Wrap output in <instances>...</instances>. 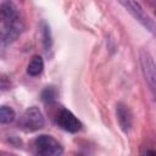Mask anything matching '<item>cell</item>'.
Returning <instances> with one entry per match:
<instances>
[{"instance_id":"277c9868","label":"cell","mask_w":156,"mask_h":156,"mask_svg":"<svg viewBox=\"0 0 156 156\" xmlns=\"http://www.w3.org/2000/svg\"><path fill=\"white\" fill-rule=\"evenodd\" d=\"M139 57H140L141 71L145 77V80H146L152 95L156 99V63H155L152 56L146 50H140Z\"/></svg>"},{"instance_id":"6da1fadb","label":"cell","mask_w":156,"mask_h":156,"mask_svg":"<svg viewBox=\"0 0 156 156\" xmlns=\"http://www.w3.org/2000/svg\"><path fill=\"white\" fill-rule=\"evenodd\" d=\"M34 149L41 156H58L63 152L61 144L51 135L41 134L34 139Z\"/></svg>"},{"instance_id":"8fae6325","label":"cell","mask_w":156,"mask_h":156,"mask_svg":"<svg viewBox=\"0 0 156 156\" xmlns=\"http://www.w3.org/2000/svg\"><path fill=\"white\" fill-rule=\"evenodd\" d=\"M41 35H43V44H44V49L48 51L51 48L52 40H51V32L49 26L46 24V22H41Z\"/></svg>"},{"instance_id":"3957f363","label":"cell","mask_w":156,"mask_h":156,"mask_svg":"<svg viewBox=\"0 0 156 156\" xmlns=\"http://www.w3.org/2000/svg\"><path fill=\"white\" fill-rule=\"evenodd\" d=\"M20 127L26 132H35L44 127L45 118L43 112L37 106L28 107L20 119Z\"/></svg>"},{"instance_id":"7c38bea8","label":"cell","mask_w":156,"mask_h":156,"mask_svg":"<svg viewBox=\"0 0 156 156\" xmlns=\"http://www.w3.org/2000/svg\"><path fill=\"white\" fill-rule=\"evenodd\" d=\"M56 98H57V90L54 87H46L41 91V100L46 104H50V102L55 101Z\"/></svg>"},{"instance_id":"8992f818","label":"cell","mask_w":156,"mask_h":156,"mask_svg":"<svg viewBox=\"0 0 156 156\" xmlns=\"http://www.w3.org/2000/svg\"><path fill=\"white\" fill-rule=\"evenodd\" d=\"M22 22L20 18L10 22V23H4L2 29H1V40L4 44H10L13 40L18 38V35L22 32Z\"/></svg>"},{"instance_id":"7a4b0ae2","label":"cell","mask_w":156,"mask_h":156,"mask_svg":"<svg viewBox=\"0 0 156 156\" xmlns=\"http://www.w3.org/2000/svg\"><path fill=\"white\" fill-rule=\"evenodd\" d=\"M143 27H145L149 32H151L152 34H156V26L152 22V20L145 13V11L143 10V7L139 5V2L136 0H117Z\"/></svg>"},{"instance_id":"5bb4252c","label":"cell","mask_w":156,"mask_h":156,"mask_svg":"<svg viewBox=\"0 0 156 156\" xmlns=\"http://www.w3.org/2000/svg\"><path fill=\"white\" fill-rule=\"evenodd\" d=\"M147 2H150V4H152V5H155L156 6V0H146Z\"/></svg>"},{"instance_id":"ba28073f","label":"cell","mask_w":156,"mask_h":156,"mask_svg":"<svg viewBox=\"0 0 156 156\" xmlns=\"http://www.w3.org/2000/svg\"><path fill=\"white\" fill-rule=\"evenodd\" d=\"M20 18L17 13L16 6L11 1H5L1 5V23H10L15 20Z\"/></svg>"},{"instance_id":"4fadbf2b","label":"cell","mask_w":156,"mask_h":156,"mask_svg":"<svg viewBox=\"0 0 156 156\" xmlns=\"http://www.w3.org/2000/svg\"><path fill=\"white\" fill-rule=\"evenodd\" d=\"M144 154H151V155H156V150H145Z\"/></svg>"},{"instance_id":"30bf717a","label":"cell","mask_w":156,"mask_h":156,"mask_svg":"<svg viewBox=\"0 0 156 156\" xmlns=\"http://www.w3.org/2000/svg\"><path fill=\"white\" fill-rule=\"evenodd\" d=\"M15 117H16V113H15V110L12 107L6 106V105H2L0 107V122L2 124L13 122Z\"/></svg>"},{"instance_id":"9a60e30c","label":"cell","mask_w":156,"mask_h":156,"mask_svg":"<svg viewBox=\"0 0 156 156\" xmlns=\"http://www.w3.org/2000/svg\"><path fill=\"white\" fill-rule=\"evenodd\" d=\"M155 13H156V6H155Z\"/></svg>"},{"instance_id":"5b68a950","label":"cell","mask_w":156,"mask_h":156,"mask_svg":"<svg viewBox=\"0 0 156 156\" xmlns=\"http://www.w3.org/2000/svg\"><path fill=\"white\" fill-rule=\"evenodd\" d=\"M56 123L61 129L69 133H77L82 128L80 121L67 108L60 110V112L56 116Z\"/></svg>"},{"instance_id":"52a82bcc","label":"cell","mask_w":156,"mask_h":156,"mask_svg":"<svg viewBox=\"0 0 156 156\" xmlns=\"http://www.w3.org/2000/svg\"><path fill=\"white\" fill-rule=\"evenodd\" d=\"M116 116H117V121L121 129L126 133L129 132L133 124V116L129 107L123 102H118L116 106Z\"/></svg>"},{"instance_id":"9c48e42d","label":"cell","mask_w":156,"mask_h":156,"mask_svg":"<svg viewBox=\"0 0 156 156\" xmlns=\"http://www.w3.org/2000/svg\"><path fill=\"white\" fill-rule=\"evenodd\" d=\"M43 69H44V61H43L41 56H39V55L32 56V58L27 66V73L32 77H37L43 72Z\"/></svg>"}]
</instances>
